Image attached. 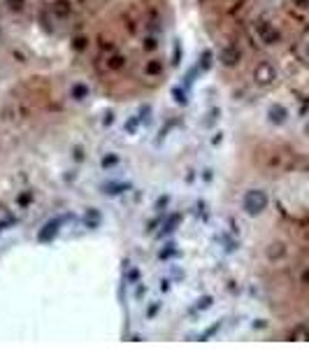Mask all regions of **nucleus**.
Returning a JSON list of instances; mask_svg holds the SVG:
<instances>
[{"label":"nucleus","instance_id":"f257e3e1","mask_svg":"<svg viewBox=\"0 0 309 349\" xmlns=\"http://www.w3.org/2000/svg\"><path fill=\"white\" fill-rule=\"evenodd\" d=\"M244 212L251 214V217H258L267 210V193L260 189H251L244 193Z\"/></svg>","mask_w":309,"mask_h":349},{"label":"nucleus","instance_id":"f03ea898","mask_svg":"<svg viewBox=\"0 0 309 349\" xmlns=\"http://www.w3.org/2000/svg\"><path fill=\"white\" fill-rule=\"evenodd\" d=\"M254 79H256L258 86H272L274 79H277V68L270 61L258 63L256 70H254Z\"/></svg>","mask_w":309,"mask_h":349},{"label":"nucleus","instance_id":"7ed1b4c3","mask_svg":"<svg viewBox=\"0 0 309 349\" xmlns=\"http://www.w3.org/2000/svg\"><path fill=\"white\" fill-rule=\"evenodd\" d=\"M288 110L281 103H274V105H270V110H267V119H270V123H274V126H284V123L288 121Z\"/></svg>","mask_w":309,"mask_h":349},{"label":"nucleus","instance_id":"20e7f679","mask_svg":"<svg viewBox=\"0 0 309 349\" xmlns=\"http://www.w3.org/2000/svg\"><path fill=\"white\" fill-rule=\"evenodd\" d=\"M258 33H260V38L265 40V45H274V42L279 40V33H277V28H274V26H270V23H260V26H258Z\"/></svg>","mask_w":309,"mask_h":349},{"label":"nucleus","instance_id":"39448f33","mask_svg":"<svg viewBox=\"0 0 309 349\" xmlns=\"http://www.w3.org/2000/svg\"><path fill=\"white\" fill-rule=\"evenodd\" d=\"M221 61L226 63V65H235V63L240 61V49H235V47H226L223 54H221Z\"/></svg>","mask_w":309,"mask_h":349},{"label":"nucleus","instance_id":"423d86ee","mask_svg":"<svg viewBox=\"0 0 309 349\" xmlns=\"http://www.w3.org/2000/svg\"><path fill=\"white\" fill-rule=\"evenodd\" d=\"M53 12H56L58 16H68V14H70L68 0H56V5H53Z\"/></svg>","mask_w":309,"mask_h":349},{"label":"nucleus","instance_id":"0eeeda50","mask_svg":"<svg viewBox=\"0 0 309 349\" xmlns=\"http://www.w3.org/2000/svg\"><path fill=\"white\" fill-rule=\"evenodd\" d=\"M267 254H270V258H281L284 254H286V247H284L281 242H274V244H272V249L267 251Z\"/></svg>","mask_w":309,"mask_h":349},{"label":"nucleus","instance_id":"6e6552de","mask_svg":"<svg viewBox=\"0 0 309 349\" xmlns=\"http://www.w3.org/2000/svg\"><path fill=\"white\" fill-rule=\"evenodd\" d=\"M47 231H42V233H40V240H49V235H56V224H47Z\"/></svg>","mask_w":309,"mask_h":349},{"label":"nucleus","instance_id":"1a4fd4ad","mask_svg":"<svg viewBox=\"0 0 309 349\" xmlns=\"http://www.w3.org/2000/svg\"><path fill=\"white\" fill-rule=\"evenodd\" d=\"M9 9H16V12H21L23 9V0H7Z\"/></svg>","mask_w":309,"mask_h":349},{"label":"nucleus","instance_id":"9d476101","mask_svg":"<svg viewBox=\"0 0 309 349\" xmlns=\"http://www.w3.org/2000/svg\"><path fill=\"white\" fill-rule=\"evenodd\" d=\"M72 93L77 96V100H82L84 96H86V89H84V86H75V89H72Z\"/></svg>","mask_w":309,"mask_h":349},{"label":"nucleus","instance_id":"9b49d317","mask_svg":"<svg viewBox=\"0 0 309 349\" xmlns=\"http://www.w3.org/2000/svg\"><path fill=\"white\" fill-rule=\"evenodd\" d=\"M147 70H149V72H158V70H160V63H158V61H151L149 65H147Z\"/></svg>","mask_w":309,"mask_h":349},{"label":"nucleus","instance_id":"f8f14e48","mask_svg":"<svg viewBox=\"0 0 309 349\" xmlns=\"http://www.w3.org/2000/svg\"><path fill=\"white\" fill-rule=\"evenodd\" d=\"M293 5H298V7H309V0H293Z\"/></svg>","mask_w":309,"mask_h":349},{"label":"nucleus","instance_id":"ddd939ff","mask_svg":"<svg viewBox=\"0 0 309 349\" xmlns=\"http://www.w3.org/2000/svg\"><path fill=\"white\" fill-rule=\"evenodd\" d=\"M302 282H305V284H309V270H305V273H302Z\"/></svg>","mask_w":309,"mask_h":349},{"label":"nucleus","instance_id":"4468645a","mask_svg":"<svg viewBox=\"0 0 309 349\" xmlns=\"http://www.w3.org/2000/svg\"><path fill=\"white\" fill-rule=\"evenodd\" d=\"M305 135H307V140H309V119H307V123H305Z\"/></svg>","mask_w":309,"mask_h":349},{"label":"nucleus","instance_id":"2eb2a0df","mask_svg":"<svg viewBox=\"0 0 309 349\" xmlns=\"http://www.w3.org/2000/svg\"><path fill=\"white\" fill-rule=\"evenodd\" d=\"M305 56H307V61H309V42L305 45Z\"/></svg>","mask_w":309,"mask_h":349}]
</instances>
